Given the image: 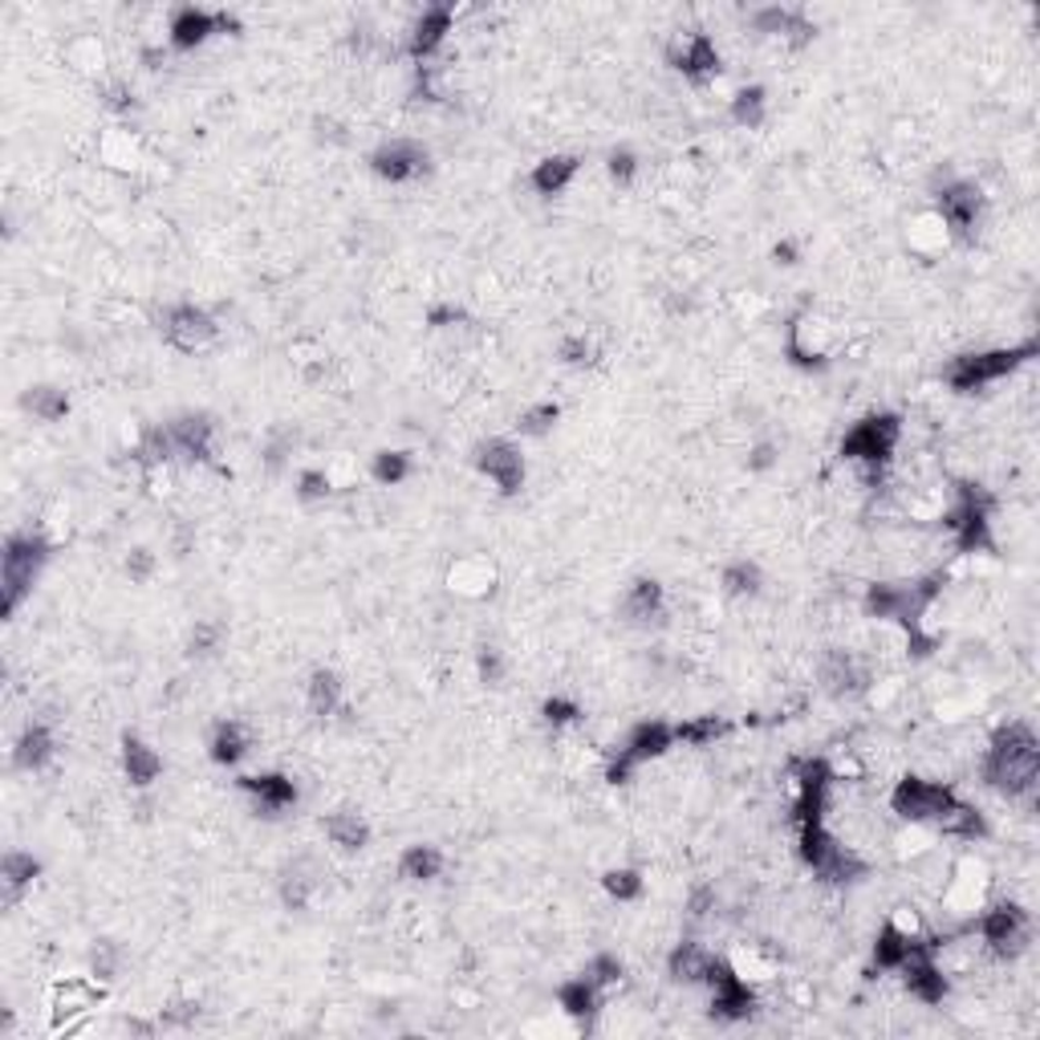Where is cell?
<instances>
[{
    "instance_id": "1",
    "label": "cell",
    "mask_w": 1040,
    "mask_h": 1040,
    "mask_svg": "<svg viewBox=\"0 0 1040 1040\" xmlns=\"http://www.w3.org/2000/svg\"><path fill=\"white\" fill-rule=\"evenodd\" d=\"M1040 776V740L1028 723H1009L992 736L988 760H984V781L1004 797H1028Z\"/></svg>"
},
{
    "instance_id": "2",
    "label": "cell",
    "mask_w": 1040,
    "mask_h": 1040,
    "mask_svg": "<svg viewBox=\"0 0 1040 1040\" xmlns=\"http://www.w3.org/2000/svg\"><path fill=\"white\" fill-rule=\"evenodd\" d=\"M49 561V544L37 532H16L4 541V557H0V586H4V614H13L25 598H29L33 581L41 574V565Z\"/></svg>"
},
{
    "instance_id": "3",
    "label": "cell",
    "mask_w": 1040,
    "mask_h": 1040,
    "mask_svg": "<svg viewBox=\"0 0 1040 1040\" xmlns=\"http://www.w3.org/2000/svg\"><path fill=\"white\" fill-rule=\"evenodd\" d=\"M1037 342H1025V346H1012V350H979V354H960L951 367H947V383L955 386L960 395H972V390H979V386L988 383H1000V378H1009L1012 370L1020 367V362H1028V358H1037Z\"/></svg>"
},
{
    "instance_id": "4",
    "label": "cell",
    "mask_w": 1040,
    "mask_h": 1040,
    "mask_svg": "<svg viewBox=\"0 0 1040 1040\" xmlns=\"http://www.w3.org/2000/svg\"><path fill=\"white\" fill-rule=\"evenodd\" d=\"M955 788L943 781H923V776H907L898 781V788L890 793V809L911 825H939L943 813L955 805Z\"/></svg>"
},
{
    "instance_id": "5",
    "label": "cell",
    "mask_w": 1040,
    "mask_h": 1040,
    "mask_svg": "<svg viewBox=\"0 0 1040 1040\" xmlns=\"http://www.w3.org/2000/svg\"><path fill=\"white\" fill-rule=\"evenodd\" d=\"M704 984L711 988V1016H720V1020H748L756 1012V992L748 988V979L732 967V960L711 955Z\"/></svg>"
},
{
    "instance_id": "6",
    "label": "cell",
    "mask_w": 1040,
    "mask_h": 1040,
    "mask_svg": "<svg viewBox=\"0 0 1040 1040\" xmlns=\"http://www.w3.org/2000/svg\"><path fill=\"white\" fill-rule=\"evenodd\" d=\"M667 748H675V728H671V723H663V720L639 723V728L626 736L622 748H618V756L609 760L606 781L609 784H626V781H630V772L639 769V765H646V760L663 756Z\"/></svg>"
},
{
    "instance_id": "7",
    "label": "cell",
    "mask_w": 1040,
    "mask_h": 1040,
    "mask_svg": "<svg viewBox=\"0 0 1040 1040\" xmlns=\"http://www.w3.org/2000/svg\"><path fill=\"white\" fill-rule=\"evenodd\" d=\"M898 435H902V423L898 415H870L862 423H853V432L842 439V455L846 460H858L865 467H882L898 448Z\"/></svg>"
},
{
    "instance_id": "8",
    "label": "cell",
    "mask_w": 1040,
    "mask_h": 1040,
    "mask_svg": "<svg viewBox=\"0 0 1040 1040\" xmlns=\"http://www.w3.org/2000/svg\"><path fill=\"white\" fill-rule=\"evenodd\" d=\"M979 935L984 943L992 947L1000 960H1016L1020 951L1032 939V923H1028V911H1020L1016 902H996L992 911L979 914Z\"/></svg>"
},
{
    "instance_id": "9",
    "label": "cell",
    "mask_w": 1040,
    "mask_h": 1040,
    "mask_svg": "<svg viewBox=\"0 0 1040 1040\" xmlns=\"http://www.w3.org/2000/svg\"><path fill=\"white\" fill-rule=\"evenodd\" d=\"M216 334H220V325H216V318H211L204 305H171L167 313H163V337H167V346H176V350L183 354H195L204 350V346H211L216 342Z\"/></svg>"
},
{
    "instance_id": "10",
    "label": "cell",
    "mask_w": 1040,
    "mask_h": 1040,
    "mask_svg": "<svg viewBox=\"0 0 1040 1040\" xmlns=\"http://www.w3.org/2000/svg\"><path fill=\"white\" fill-rule=\"evenodd\" d=\"M935 211L943 216L951 236H972L979 211H984V195H979V188L967 183V179H947L943 188L935 192Z\"/></svg>"
},
{
    "instance_id": "11",
    "label": "cell",
    "mask_w": 1040,
    "mask_h": 1040,
    "mask_svg": "<svg viewBox=\"0 0 1040 1040\" xmlns=\"http://www.w3.org/2000/svg\"><path fill=\"white\" fill-rule=\"evenodd\" d=\"M833 342H837V330L825 318H817V313H800L788 325V358L797 367H825L833 354Z\"/></svg>"
},
{
    "instance_id": "12",
    "label": "cell",
    "mask_w": 1040,
    "mask_h": 1040,
    "mask_svg": "<svg viewBox=\"0 0 1040 1040\" xmlns=\"http://www.w3.org/2000/svg\"><path fill=\"white\" fill-rule=\"evenodd\" d=\"M427 163H432V155H427V146L415 143V139H390V143H383L374 155H370L374 176L386 179V183L419 179L423 171H427Z\"/></svg>"
},
{
    "instance_id": "13",
    "label": "cell",
    "mask_w": 1040,
    "mask_h": 1040,
    "mask_svg": "<svg viewBox=\"0 0 1040 1040\" xmlns=\"http://www.w3.org/2000/svg\"><path fill=\"white\" fill-rule=\"evenodd\" d=\"M476 467L497 484L504 497L521 492V484H525V455H521V448H513L509 439H488V444L476 451Z\"/></svg>"
},
{
    "instance_id": "14",
    "label": "cell",
    "mask_w": 1040,
    "mask_h": 1040,
    "mask_svg": "<svg viewBox=\"0 0 1040 1040\" xmlns=\"http://www.w3.org/2000/svg\"><path fill=\"white\" fill-rule=\"evenodd\" d=\"M106 1000V992L98 988L94 979H86V976H69V979H62L57 988H53V996H49V1009H53V1028L57 1032H69V1020L74 1016H81V1012H90V1009H98Z\"/></svg>"
},
{
    "instance_id": "15",
    "label": "cell",
    "mask_w": 1040,
    "mask_h": 1040,
    "mask_svg": "<svg viewBox=\"0 0 1040 1040\" xmlns=\"http://www.w3.org/2000/svg\"><path fill=\"white\" fill-rule=\"evenodd\" d=\"M232 25H236V21H232L228 13H208V9H179V13L171 16L167 41H171V49L188 53V49L204 46L211 33L232 29Z\"/></svg>"
},
{
    "instance_id": "16",
    "label": "cell",
    "mask_w": 1040,
    "mask_h": 1040,
    "mask_svg": "<svg viewBox=\"0 0 1040 1040\" xmlns=\"http://www.w3.org/2000/svg\"><path fill=\"white\" fill-rule=\"evenodd\" d=\"M671 65L691 81H707L720 74V49L707 33H691L683 37V46L671 49Z\"/></svg>"
},
{
    "instance_id": "17",
    "label": "cell",
    "mask_w": 1040,
    "mask_h": 1040,
    "mask_svg": "<svg viewBox=\"0 0 1040 1040\" xmlns=\"http://www.w3.org/2000/svg\"><path fill=\"white\" fill-rule=\"evenodd\" d=\"M497 586V565L484 557V553H464V557L451 561L448 569V590L460 598H488Z\"/></svg>"
},
{
    "instance_id": "18",
    "label": "cell",
    "mask_w": 1040,
    "mask_h": 1040,
    "mask_svg": "<svg viewBox=\"0 0 1040 1040\" xmlns=\"http://www.w3.org/2000/svg\"><path fill=\"white\" fill-rule=\"evenodd\" d=\"M935 947L939 943H927L923 935H911V930L895 927V923L886 919L878 930V943H874V963H878L882 972H898L911 955H919V951H935Z\"/></svg>"
},
{
    "instance_id": "19",
    "label": "cell",
    "mask_w": 1040,
    "mask_h": 1040,
    "mask_svg": "<svg viewBox=\"0 0 1040 1040\" xmlns=\"http://www.w3.org/2000/svg\"><path fill=\"white\" fill-rule=\"evenodd\" d=\"M898 972L907 976V992H911L914 1000H923V1004H943L947 979H943V972H939V963H935V951H919V955H911Z\"/></svg>"
},
{
    "instance_id": "20",
    "label": "cell",
    "mask_w": 1040,
    "mask_h": 1040,
    "mask_svg": "<svg viewBox=\"0 0 1040 1040\" xmlns=\"http://www.w3.org/2000/svg\"><path fill=\"white\" fill-rule=\"evenodd\" d=\"M241 788L257 800V809L265 817H277L297 800V784L281 776V772H260V776H241Z\"/></svg>"
},
{
    "instance_id": "21",
    "label": "cell",
    "mask_w": 1040,
    "mask_h": 1040,
    "mask_svg": "<svg viewBox=\"0 0 1040 1040\" xmlns=\"http://www.w3.org/2000/svg\"><path fill=\"white\" fill-rule=\"evenodd\" d=\"M451 21H455L451 4H432V9H423V16H419L415 25H411V46H407L415 62L432 57L435 49L444 46V37L451 33Z\"/></svg>"
},
{
    "instance_id": "22",
    "label": "cell",
    "mask_w": 1040,
    "mask_h": 1040,
    "mask_svg": "<svg viewBox=\"0 0 1040 1040\" xmlns=\"http://www.w3.org/2000/svg\"><path fill=\"white\" fill-rule=\"evenodd\" d=\"M821 683H825L830 695H858V691L870 688V671H865L853 655H846V651H833V655L821 663Z\"/></svg>"
},
{
    "instance_id": "23",
    "label": "cell",
    "mask_w": 1040,
    "mask_h": 1040,
    "mask_svg": "<svg viewBox=\"0 0 1040 1040\" xmlns=\"http://www.w3.org/2000/svg\"><path fill=\"white\" fill-rule=\"evenodd\" d=\"M167 432H171V439H176V451L192 455V460H200V464H208L211 460L216 423H211L208 415H183V419H176V423H167Z\"/></svg>"
},
{
    "instance_id": "24",
    "label": "cell",
    "mask_w": 1040,
    "mask_h": 1040,
    "mask_svg": "<svg viewBox=\"0 0 1040 1040\" xmlns=\"http://www.w3.org/2000/svg\"><path fill=\"white\" fill-rule=\"evenodd\" d=\"M753 25H756V33L784 37V41H793V46H805V41L813 37V25L805 21V13H800V9H781V4H772V9H756Z\"/></svg>"
},
{
    "instance_id": "25",
    "label": "cell",
    "mask_w": 1040,
    "mask_h": 1040,
    "mask_svg": "<svg viewBox=\"0 0 1040 1040\" xmlns=\"http://www.w3.org/2000/svg\"><path fill=\"white\" fill-rule=\"evenodd\" d=\"M984 886H988L984 865L967 858V862H960L955 870H951V882H947V907H955L960 914L976 911L979 902H984Z\"/></svg>"
},
{
    "instance_id": "26",
    "label": "cell",
    "mask_w": 1040,
    "mask_h": 1040,
    "mask_svg": "<svg viewBox=\"0 0 1040 1040\" xmlns=\"http://www.w3.org/2000/svg\"><path fill=\"white\" fill-rule=\"evenodd\" d=\"M123 769H127V781L146 788L163 772V756L139 736H123Z\"/></svg>"
},
{
    "instance_id": "27",
    "label": "cell",
    "mask_w": 1040,
    "mask_h": 1040,
    "mask_svg": "<svg viewBox=\"0 0 1040 1040\" xmlns=\"http://www.w3.org/2000/svg\"><path fill=\"white\" fill-rule=\"evenodd\" d=\"M577 167H581L577 155H549V159H541L537 167H532L528 183H532V192H541V195H561L569 183H574Z\"/></svg>"
},
{
    "instance_id": "28",
    "label": "cell",
    "mask_w": 1040,
    "mask_h": 1040,
    "mask_svg": "<svg viewBox=\"0 0 1040 1040\" xmlns=\"http://www.w3.org/2000/svg\"><path fill=\"white\" fill-rule=\"evenodd\" d=\"M907 241H911L914 253H923V257H935V253H943L947 241H951V232H947L943 216L930 208V211H919L911 220V228H907Z\"/></svg>"
},
{
    "instance_id": "29",
    "label": "cell",
    "mask_w": 1040,
    "mask_h": 1040,
    "mask_svg": "<svg viewBox=\"0 0 1040 1040\" xmlns=\"http://www.w3.org/2000/svg\"><path fill=\"white\" fill-rule=\"evenodd\" d=\"M253 748V736H248V728L236 720H224L216 732H211V744H208V756L216 760V765H236V760H244V753Z\"/></svg>"
},
{
    "instance_id": "30",
    "label": "cell",
    "mask_w": 1040,
    "mask_h": 1040,
    "mask_svg": "<svg viewBox=\"0 0 1040 1040\" xmlns=\"http://www.w3.org/2000/svg\"><path fill=\"white\" fill-rule=\"evenodd\" d=\"M53 760V736H49L46 723H29L21 740H16V769L25 772H41Z\"/></svg>"
},
{
    "instance_id": "31",
    "label": "cell",
    "mask_w": 1040,
    "mask_h": 1040,
    "mask_svg": "<svg viewBox=\"0 0 1040 1040\" xmlns=\"http://www.w3.org/2000/svg\"><path fill=\"white\" fill-rule=\"evenodd\" d=\"M622 614L630 618V622H651V618H658L663 614V586L658 581H634L630 586V593L622 598Z\"/></svg>"
},
{
    "instance_id": "32",
    "label": "cell",
    "mask_w": 1040,
    "mask_h": 1040,
    "mask_svg": "<svg viewBox=\"0 0 1040 1040\" xmlns=\"http://www.w3.org/2000/svg\"><path fill=\"white\" fill-rule=\"evenodd\" d=\"M41 874V862L33 858V853H21V849H9L4 858H0V882H4V895H9V902H13L25 886H29L33 878Z\"/></svg>"
},
{
    "instance_id": "33",
    "label": "cell",
    "mask_w": 1040,
    "mask_h": 1040,
    "mask_svg": "<svg viewBox=\"0 0 1040 1040\" xmlns=\"http://www.w3.org/2000/svg\"><path fill=\"white\" fill-rule=\"evenodd\" d=\"M321 830H325V837L342 849H367V842H370V825L358 813H330L325 821H321Z\"/></svg>"
},
{
    "instance_id": "34",
    "label": "cell",
    "mask_w": 1040,
    "mask_h": 1040,
    "mask_svg": "<svg viewBox=\"0 0 1040 1040\" xmlns=\"http://www.w3.org/2000/svg\"><path fill=\"white\" fill-rule=\"evenodd\" d=\"M399 874H402L407 882H432V878H439V874H444V853H439L435 846H411V849H402Z\"/></svg>"
},
{
    "instance_id": "35",
    "label": "cell",
    "mask_w": 1040,
    "mask_h": 1040,
    "mask_svg": "<svg viewBox=\"0 0 1040 1040\" xmlns=\"http://www.w3.org/2000/svg\"><path fill=\"white\" fill-rule=\"evenodd\" d=\"M707 963H711V951H704L699 943H679L671 951L667 967H671V976L683 979V984H704Z\"/></svg>"
},
{
    "instance_id": "36",
    "label": "cell",
    "mask_w": 1040,
    "mask_h": 1040,
    "mask_svg": "<svg viewBox=\"0 0 1040 1040\" xmlns=\"http://www.w3.org/2000/svg\"><path fill=\"white\" fill-rule=\"evenodd\" d=\"M342 707V679L334 671L309 675V711L313 716H334Z\"/></svg>"
},
{
    "instance_id": "37",
    "label": "cell",
    "mask_w": 1040,
    "mask_h": 1040,
    "mask_svg": "<svg viewBox=\"0 0 1040 1040\" xmlns=\"http://www.w3.org/2000/svg\"><path fill=\"white\" fill-rule=\"evenodd\" d=\"M557 1000H561V1009L569 1012V1016H593V1012H598V1000H602V992H598V988H593L586 976H577V979H569V984H561Z\"/></svg>"
},
{
    "instance_id": "38",
    "label": "cell",
    "mask_w": 1040,
    "mask_h": 1040,
    "mask_svg": "<svg viewBox=\"0 0 1040 1040\" xmlns=\"http://www.w3.org/2000/svg\"><path fill=\"white\" fill-rule=\"evenodd\" d=\"M25 411H33L41 423H57V419H65V411H69V399H65V390H57V386H33L29 395H25Z\"/></svg>"
},
{
    "instance_id": "39",
    "label": "cell",
    "mask_w": 1040,
    "mask_h": 1040,
    "mask_svg": "<svg viewBox=\"0 0 1040 1040\" xmlns=\"http://www.w3.org/2000/svg\"><path fill=\"white\" fill-rule=\"evenodd\" d=\"M765 106H769L765 90H760V86H748V90H740V94L732 98V118H736L740 127L756 130L765 123Z\"/></svg>"
},
{
    "instance_id": "40",
    "label": "cell",
    "mask_w": 1040,
    "mask_h": 1040,
    "mask_svg": "<svg viewBox=\"0 0 1040 1040\" xmlns=\"http://www.w3.org/2000/svg\"><path fill=\"white\" fill-rule=\"evenodd\" d=\"M723 593H732V598H748V593L760 590V565L756 561H732L728 569H723Z\"/></svg>"
},
{
    "instance_id": "41",
    "label": "cell",
    "mask_w": 1040,
    "mask_h": 1040,
    "mask_svg": "<svg viewBox=\"0 0 1040 1040\" xmlns=\"http://www.w3.org/2000/svg\"><path fill=\"white\" fill-rule=\"evenodd\" d=\"M370 476L378 484H386V488H395V484H402L411 476V455H402V451H378L374 464H370Z\"/></svg>"
},
{
    "instance_id": "42",
    "label": "cell",
    "mask_w": 1040,
    "mask_h": 1040,
    "mask_svg": "<svg viewBox=\"0 0 1040 1040\" xmlns=\"http://www.w3.org/2000/svg\"><path fill=\"white\" fill-rule=\"evenodd\" d=\"M313 890H318V882L309 878L305 870H288L285 878H281V902H285L288 911H305Z\"/></svg>"
},
{
    "instance_id": "43",
    "label": "cell",
    "mask_w": 1040,
    "mask_h": 1040,
    "mask_svg": "<svg viewBox=\"0 0 1040 1040\" xmlns=\"http://www.w3.org/2000/svg\"><path fill=\"white\" fill-rule=\"evenodd\" d=\"M602 886H606L609 898H618V902H634V898H642V890H646V882H642L639 870H609L606 878H602Z\"/></svg>"
},
{
    "instance_id": "44",
    "label": "cell",
    "mask_w": 1040,
    "mask_h": 1040,
    "mask_svg": "<svg viewBox=\"0 0 1040 1040\" xmlns=\"http://www.w3.org/2000/svg\"><path fill=\"white\" fill-rule=\"evenodd\" d=\"M723 732V720H716V716H699V720H688L675 728V744H695V748H704V744H711V740Z\"/></svg>"
},
{
    "instance_id": "45",
    "label": "cell",
    "mask_w": 1040,
    "mask_h": 1040,
    "mask_svg": "<svg viewBox=\"0 0 1040 1040\" xmlns=\"http://www.w3.org/2000/svg\"><path fill=\"white\" fill-rule=\"evenodd\" d=\"M626 967L618 955H598V960H590V967H586V979H590L598 992H606V988H614V984H622Z\"/></svg>"
},
{
    "instance_id": "46",
    "label": "cell",
    "mask_w": 1040,
    "mask_h": 1040,
    "mask_svg": "<svg viewBox=\"0 0 1040 1040\" xmlns=\"http://www.w3.org/2000/svg\"><path fill=\"white\" fill-rule=\"evenodd\" d=\"M561 419V407L557 402H537V407H528L525 415H521V432L525 435H544L553 423Z\"/></svg>"
},
{
    "instance_id": "47",
    "label": "cell",
    "mask_w": 1040,
    "mask_h": 1040,
    "mask_svg": "<svg viewBox=\"0 0 1040 1040\" xmlns=\"http://www.w3.org/2000/svg\"><path fill=\"white\" fill-rule=\"evenodd\" d=\"M541 716L549 728H565V723L581 720V707H577L574 699H565V695H553V699H544Z\"/></svg>"
},
{
    "instance_id": "48",
    "label": "cell",
    "mask_w": 1040,
    "mask_h": 1040,
    "mask_svg": "<svg viewBox=\"0 0 1040 1040\" xmlns=\"http://www.w3.org/2000/svg\"><path fill=\"white\" fill-rule=\"evenodd\" d=\"M557 354L565 367H590L593 358H598V346H593L590 337H565L557 346Z\"/></svg>"
},
{
    "instance_id": "49",
    "label": "cell",
    "mask_w": 1040,
    "mask_h": 1040,
    "mask_svg": "<svg viewBox=\"0 0 1040 1040\" xmlns=\"http://www.w3.org/2000/svg\"><path fill=\"white\" fill-rule=\"evenodd\" d=\"M606 171H609V179L614 183H630V179L639 176V155L634 151H626V146H618V151H609V163H606Z\"/></svg>"
},
{
    "instance_id": "50",
    "label": "cell",
    "mask_w": 1040,
    "mask_h": 1040,
    "mask_svg": "<svg viewBox=\"0 0 1040 1040\" xmlns=\"http://www.w3.org/2000/svg\"><path fill=\"white\" fill-rule=\"evenodd\" d=\"M220 639H224V626L220 622H195L188 646H192V655H211L220 646Z\"/></svg>"
},
{
    "instance_id": "51",
    "label": "cell",
    "mask_w": 1040,
    "mask_h": 1040,
    "mask_svg": "<svg viewBox=\"0 0 1040 1040\" xmlns=\"http://www.w3.org/2000/svg\"><path fill=\"white\" fill-rule=\"evenodd\" d=\"M330 492H334V484H330L325 472H301V480H297V497L301 500H325Z\"/></svg>"
},
{
    "instance_id": "52",
    "label": "cell",
    "mask_w": 1040,
    "mask_h": 1040,
    "mask_svg": "<svg viewBox=\"0 0 1040 1040\" xmlns=\"http://www.w3.org/2000/svg\"><path fill=\"white\" fill-rule=\"evenodd\" d=\"M118 947L114 943H98L94 947V972H98V979H114V972H118Z\"/></svg>"
},
{
    "instance_id": "53",
    "label": "cell",
    "mask_w": 1040,
    "mask_h": 1040,
    "mask_svg": "<svg viewBox=\"0 0 1040 1040\" xmlns=\"http://www.w3.org/2000/svg\"><path fill=\"white\" fill-rule=\"evenodd\" d=\"M480 679L484 683H500V679H504V658H500V651H492V646L480 651Z\"/></svg>"
},
{
    "instance_id": "54",
    "label": "cell",
    "mask_w": 1040,
    "mask_h": 1040,
    "mask_svg": "<svg viewBox=\"0 0 1040 1040\" xmlns=\"http://www.w3.org/2000/svg\"><path fill=\"white\" fill-rule=\"evenodd\" d=\"M195 1016H200V1004H171V1009L159 1016L163 1028H176V1025H192Z\"/></svg>"
},
{
    "instance_id": "55",
    "label": "cell",
    "mask_w": 1040,
    "mask_h": 1040,
    "mask_svg": "<svg viewBox=\"0 0 1040 1040\" xmlns=\"http://www.w3.org/2000/svg\"><path fill=\"white\" fill-rule=\"evenodd\" d=\"M151 569H155L151 549H134V553L127 557V574L134 577V581H146V577H151Z\"/></svg>"
},
{
    "instance_id": "56",
    "label": "cell",
    "mask_w": 1040,
    "mask_h": 1040,
    "mask_svg": "<svg viewBox=\"0 0 1040 1040\" xmlns=\"http://www.w3.org/2000/svg\"><path fill=\"white\" fill-rule=\"evenodd\" d=\"M711 902H716V895H711V890H695V895H691V902H688V907H691V914H695V919H699V914H707V911H711Z\"/></svg>"
},
{
    "instance_id": "57",
    "label": "cell",
    "mask_w": 1040,
    "mask_h": 1040,
    "mask_svg": "<svg viewBox=\"0 0 1040 1040\" xmlns=\"http://www.w3.org/2000/svg\"><path fill=\"white\" fill-rule=\"evenodd\" d=\"M464 313L455 309V305H444V309H435L432 313V325H448V321H460Z\"/></svg>"
},
{
    "instance_id": "58",
    "label": "cell",
    "mask_w": 1040,
    "mask_h": 1040,
    "mask_svg": "<svg viewBox=\"0 0 1040 1040\" xmlns=\"http://www.w3.org/2000/svg\"><path fill=\"white\" fill-rule=\"evenodd\" d=\"M769 464H772V444H760V448L753 451L748 467H769Z\"/></svg>"
}]
</instances>
